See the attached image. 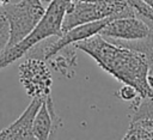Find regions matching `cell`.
Masks as SVG:
<instances>
[{
  "label": "cell",
  "mask_w": 153,
  "mask_h": 140,
  "mask_svg": "<svg viewBox=\"0 0 153 140\" xmlns=\"http://www.w3.org/2000/svg\"><path fill=\"white\" fill-rule=\"evenodd\" d=\"M74 45L91 56L103 71L123 85L135 89L140 98H153V90L148 81V62L141 51L106 39L100 35Z\"/></svg>",
  "instance_id": "cell-1"
},
{
  "label": "cell",
  "mask_w": 153,
  "mask_h": 140,
  "mask_svg": "<svg viewBox=\"0 0 153 140\" xmlns=\"http://www.w3.org/2000/svg\"><path fill=\"white\" fill-rule=\"evenodd\" d=\"M72 0H53L36 28L19 43L0 51V71L26 55L38 43L50 37L62 35V22L68 4Z\"/></svg>",
  "instance_id": "cell-2"
},
{
  "label": "cell",
  "mask_w": 153,
  "mask_h": 140,
  "mask_svg": "<svg viewBox=\"0 0 153 140\" xmlns=\"http://www.w3.org/2000/svg\"><path fill=\"white\" fill-rule=\"evenodd\" d=\"M133 16L124 0H72L63 17L62 32L87 23Z\"/></svg>",
  "instance_id": "cell-3"
},
{
  "label": "cell",
  "mask_w": 153,
  "mask_h": 140,
  "mask_svg": "<svg viewBox=\"0 0 153 140\" xmlns=\"http://www.w3.org/2000/svg\"><path fill=\"white\" fill-rule=\"evenodd\" d=\"M45 8L41 0H19L16 4L6 5L2 8L8 24V42L5 48L23 41L39 23Z\"/></svg>",
  "instance_id": "cell-4"
},
{
  "label": "cell",
  "mask_w": 153,
  "mask_h": 140,
  "mask_svg": "<svg viewBox=\"0 0 153 140\" xmlns=\"http://www.w3.org/2000/svg\"><path fill=\"white\" fill-rule=\"evenodd\" d=\"M19 80L30 97L45 98L50 96L53 79L44 60L26 56L19 66Z\"/></svg>",
  "instance_id": "cell-5"
},
{
  "label": "cell",
  "mask_w": 153,
  "mask_h": 140,
  "mask_svg": "<svg viewBox=\"0 0 153 140\" xmlns=\"http://www.w3.org/2000/svg\"><path fill=\"white\" fill-rule=\"evenodd\" d=\"M151 32L149 24L133 16L115 18L106 23L99 35L110 41L137 42L145 39Z\"/></svg>",
  "instance_id": "cell-6"
},
{
  "label": "cell",
  "mask_w": 153,
  "mask_h": 140,
  "mask_svg": "<svg viewBox=\"0 0 153 140\" xmlns=\"http://www.w3.org/2000/svg\"><path fill=\"white\" fill-rule=\"evenodd\" d=\"M61 118L50 96L45 97L32 121V132L37 140H55Z\"/></svg>",
  "instance_id": "cell-7"
},
{
  "label": "cell",
  "mask_w": 153,
  "mask_h": 140,
  "mask_svg": "<svg viewBox=\"0 0 153 140\" xmlns=\"http://www.w3.org/2000/svg\"><path fill=\"white\" fill-rule=\"evenodd\" d=\"M43 99L32 98L22 115L0 132V140H37L32 132V121Z\"/></svg>",
  "instance_id": "cell-8"
},
{
  "label": "cell",
  "mask_w": 153,
  "mask_h": 140,
  "mask_svg": "<svg viewBox=\"0 0 153 140\" xmlns=\"http://www.w3.org/2000/svg\"><path fill=\"white\" fill-rule=\"evenodd\" d=\"M76 50L78 49L74 44L67 45L50 56L45 62L63 77L71 78L74 74V69L76 67Z\"/></svg>",
  "instance_id": "cell-9"
},
{
  "label": "cell",
  "mask_w": 153,
  "mask_h": 140,
  "mask_svg": "<svg viewBox=\"0 0 153 140\" xmlns=\"http://www.w3.org/2000/svg\"><path fill=\"white\" fill-rule=\"evenodd\" d=\"M148 24L151 28V32L145 39L137 41V42H120V41H114V42H117L129 48H133L135 50H139L146 56L148 62V81L153 90V23H148Z\"/></svg>",
  "instance_id": "cell-10"
},
{
  "label": "cell",
  "mask_w": 153,
  "mask_h": 140,
  "mask_svg": "<svg viewBox=\"0 0 153 140\" xmlns=\"http://www.w3.org/2000/svg\"><path fill=\"white\" fill-rule=\"evenodd\" d=\"M133 10L135 17L145 20L146 23H153V10L142 0H124Z\"/></svg>",
  "instance_id": "cell-11"
},
{
  "label": "cell",
  "mask_w": 153,
  "mask_h": 140,
  "mask_svg": "<svg viewBox=\"0 0 153 140\" xmlns=\"http://www.w3.org/2000/svg\"><path fill=\"white\" fill-rule=\"evenodd\" d=\"M117 96H118L122 101L131 102V103L140 98L137 91H136L135 89H133L131 86H128V85H123V86L117 91Z\"/></svg>",
  "instance_id": "cell-12"
},
{
  "label": "cell",
  "mask_w": 153,
  "mask_h": 140,
  "mask_svg": "<svg viewBox=\"0 0 153 140\" xmlns=\"http://www.w3.org/2000/svg\"><path fill=\"white\" fill-rule=\"evenodd\" d=\"M7 42H8V24L2 13V10H0V51L4 50V48L7 45Z\"/></svg>",
  "instance_id": "cell-13"
},
{
  "label": "cell",
  "mask_w": 153,
  "mask_h": 140,
  "mask_svg": "<svg viewBox=\"0 0 153 140\" xmlns=\"http://www.w3.org/2000/svg\"><path fill=\"white\" fill-rule=\"evenodd\" d=\"M131 122H137L141 126H143V127L153 130V120H142V121H131Z\"/></svg>",
  "instance_id": "cell-14"
},
{
  "label": "cell",
  "mask_w": 153,
  "mask_h": 140,
  "mask_svg": "<svg viewBox=\"0 0 153 140\" xmlns=\"http://www.w3.org/2000/svg\"><path fill=\"white\" fill-rule=\"evenodd\" d=\"M11 2V0H0V10H2L6 5H8Z\"/></svg>",
  "instance_id": "cell-15"
},
{
  "label": "cell",
  "mask_w": 153,
  "mask_h": 140,
  "mask_svg": "<svg viewBox=\"0 0 153 140\" xmlns=\"http://www.w3.org/2000/svg\"><path fill=\"white\" fill-rule=\"evenodd\" d=\"M142 1H143V2H146V4H147V5L153 10V0H142Z\"/></svg>",
  "instance_id": "cell-16"
},
{
  "label": "cell",
  "mask_w": 153,
  "mask_h": 140,
  "mask_svg": "<svg viewBox=\"0 0 153 140\" xmlns=\"http://www.w3.org/2000/svg\"><path fill=\"white\" fill-rule=\"evenodd\" d=\"M41 1H42V4H43L45 7H47V6H48V5H49V4H50L53 0H41Z\"/></svg>",
  "instance_id": "cell-17"
}]
</instances>
